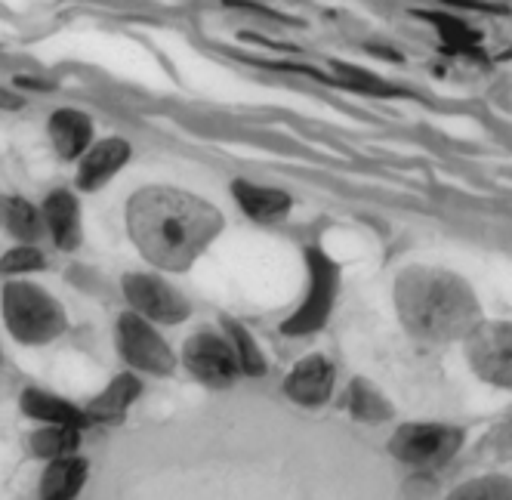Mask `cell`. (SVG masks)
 <instances>
[{"mask_svg": "<svg viewBox=\"0 0 512 500\" xmlns=\"http://www.w3.org/2000/svg\"><path fill=\"white\" fill-rule=\"evenodd\" d=\"M127 229L145 260L182 272L223 229V213L189 192L149 186L127 204Z\"/></svg>", "mask_w": 512, "mask_h": 500, "instance_id": "1", "label": "cell"}, {"mask_svg": "<svg viewBox=\"0 0 512 500\" xmlns=\"http://www.w3.org/2000/svg\"><path fill=\"white\" fill-rule=\"evenodd\" d=\"M395 306L405 328L423 340L448 343L482 325V309L469 281L435 266H411L395 281Z\"/></svg>", "mask_w": 512, "mask_h": 500, "instance_id": "2", "label": "cell"}, {"mask_svg": "<svg viewBox=\"0 0 512 500\" xmlns=\"http://www.w3.org/2000/svg\"><path fill=\"white\" fill-rule=\"evenodd\" d=\"M4 318L10 334L28 346L50 343L65 331L62 306L44 288L28 281H10L4 288Z\"/></svg>", "mask_w": 512, "mask_h": 500, "instance_id": "3", "label": "cell"}, {"mask_svg": "<svg viewBox=\"0 0 512 500\" xmlns=\"http://www.w3.org/2000/svg\"><path fill=\"white\" fill-rule=\"evenodd\" d=\"M306 266H309V297L303 300V306L290 315L281 331L290 334V337H306V334H315L327 315H331V306H334V297H337V284H340V269L331 257H324L318 247H306Z\"/></svg>", "mask_w": 512, "mask_h": 500, "instance_id": "4", "label": "cell"}, {"mask_svg": "<svg viewBox=\"0 0 512 500\" xmlns=\"http://www.w3.org/2000/svg\"><path fill=\"white\" fill-rule=\"evenodd\" d=\"M463 445V433L445 423H408L392 436L389 451L411 467H442Z\"/></svg>", "mask_w": 512, "mask_h": 500, "instance_id": "5", "label": "cell"}, {"mask_svg": "<svg viewBox=\"0 0 512 500\" xmlns=\"http://www.w3.org/2000/svg\"><path fill=\"white\" fill-rule=\"evenodd\" d=\"M466 355L479 377L512 389V321L479 325L466 337Z\"/></svg>", "mask_w": 512, "mask_h": 500, "instance_id": "6", "label": "cell"}, {"mask_svg": "<svg viewBox=\"0 0 512 500\" xmlns=\"http://www.w3.org/2000/svg\"><path fill=\"white\" fill-rule=\"evenodd\" d=\"M118 346L121 355L139 371L149 374H173L176 368V355L170 352V346L158 337V331L149 325L145 318H139L136 312H124L118 321Z\"/></svg>", "mask_w": 512, "mask_h": 500, "instance_id": "7", "label": "cell"}, {"mask_svg": "<svg viewBox=\"0 0 512 500\" xmlns=\"http://www.w3.org/2000/svg\"><path fill=\"white\" fill-rule=\"evenodd\" d=\"M182 362H186V368L198 380H204L210 386H229L241 371L235 346L226 343L223 337L207 334V331L186 340V346H182Z\"/></svg>", "mask_w": 512, "mask_h": 500, "instance_id": "8", "label": "cell"}, {"mask_svg": "<svg viewBox=\"0 0 512 500\" xmlns=\"http://www.w3.org/2000/svg\"><path fill=\"white\" fill-rule=\"evenodd\" d=\"M124 294L133 303L136 312L149 315L164 325H176V321L189 318V303L182 294H176L170 284L152 275H127L124 278Z\"/></svg>", "mask_w": 512, "mask_h": 500, "instance_id": "9", "label": "cell"}, {"mask_svg": "<svg viewBox=\"0 0 512 500\" xmlns=\"http://www.w3.org/2000/svg\"><path fill=\"white\" fill-rule=\"evenodd\" d=\"M331 389H334V365L321 359V355H309L303 359L294 371L287 374L284 380V392L297 405H324L331 399Z\"/></svg>", "mask_w": 512, "mask_h": 500, "instance_id": "10", "label": "cell"}, {"mask_svg": "<svg viewBox=\"0 0 512 500\" xmlns=\"http://www.w3.org/2000/svg\"><path fill=\"white\" fill-rule=\"evenodd\" d=\"M130 158V146L124 139H102L96 146L84 155L81 170H78V186L93 192L102 183H108L112 176L127 164Z\"/></svg>", "mask_w": 512, "mask_h": 500, "instance_id": "11", "label": "cell"}, {"mask_svg": "<svg viewBox=\"0 0 512 500\" xmlns=\"http://www.w3.org/2000/svg\"><path fill=\"white\" fill-rule=\"evenodd\" d=\"M232 195L238 198L241 210L250 213L253 220H263V223H278L290 213V195L281 189H263V186H253L247 180L232 183Z\"/></svg>", "mask_w": 512, "mask_h": 500, "instance_id": "12", "label": "cell"}, {"mask_svg": "<svg viewBox=\"0 0 512 500\" xmlns=\"http://www.w3.org/2000/svg\"><path fill=\"white\" fill-rule=\"evenodd\" d=\"M22 411L34 420H44L50 426H75V430H84L90 423L84 411H78L71 402L65 399H56L50 392H41V389H25L22 392Z\"/></svg>", "mask_w": 512, "mask_h": 500, "instance_id": "13", "label": "cell"}, {"mask_svg": "<svg viewBox=\"0 0 512 500\" xmlns=\"http://www.w3.org/2000/svg\"><path fill=\"white\" fill-rule=\"evenodd\" d=\"M44 217H47V226H50L59 247H65V250L78 247V241H81V210H78L75 195L53 192L44 204Z\"/></svg>", "mask_w": 512, "mask_h": 500, "instance_id": "14", "label": "cell"}, {"mask_svg": "<svg viewBox=\"0 0 512 500\" xmlns=\"http://www.w3.org/2000/svg\"><path fill=\"white\" fill-rule=\"evenodd\" d=\"M50 136H53V146L62 158H78L90 146L93 124L87 115H81L75 109H59L50 118Z\"/></svg>", "mask_w": 512, "mask_h": 500, "instance_id": "15", "label": "cell"}, {"mask_svg": "<svg viewBox=\"0 0 512 500\" xmlns=\"http://www.w3.org/2000/svg\"><path fill=\"white\" fill-rule=\"evenodd\" d=\"M87 479V460L81 457H59L53 460L44 479H41V497L44 500H75Z\"/></svg>", "mask_w": 512, "mask_h": 500, "instance_id": "16", "label": "cell"}, {"mask_svg": "<svg viewBox=\"0 0 512 500\" xmlns=\"http://www.w3.org/2000/svg\"><path fill=\"white\" fill-rule=\"evenodd\" d=\"M139 389L142 386H139V380L133 374L115 377L112 383H108V389L99 392V396L90 402V408L84 411L87 420H115V417H121L133 405V399L139 396Z\"/></svg>", "mask_w": 512, "mask_h": 500, "instance_id": "17", "label": "cell"}, {"mask_svg": "<svg viewBox=\"0 0 512 500\" xmlns=\"http://www.w3.org/2000/svg\"><path fill=\"white\" fill-rule=\"evenodd\" d=\"M420 16L438 28V34H442V41H445L448 50L463 53V56H475V53H479V41H482V38H479V31L469 28L463 19L451 16V13H420ZM479 56H482V53H479Z\"/></svg>", "mask_w": 512, "mask_h": 500, "instance_id": "18", "label": "cell"}, {"mask_svg": "<svg viewBox=\"0 0 512 500\" xmlns=\"http://www.w3.org/2000/svg\"><path fill=\"white\" fill-rule=\"evenodd\" d=\"M349 408H352L355 420H361V423H380V420L392 417V405L386 402V396L364 377H355L349 386Z\"/></svg>", "mask_w": 512, "mask_h": 500, "instance_id": "19", "label": "cell"}, {"mask_svg": "<svg viewBox=\"0 0 512 500\" xmlns=\"http://www.w3.org/2000/svg\"><path fill=\"white\" fill-rule=\"evenodd\" d=\"M78 442H81V430H75V426H44V430L31 436V451L38 457L59 460V457H71Z\"/></svg>", "mask_w": 512, "mask_h": 500, "instance_id": "20", "label": "cell"}, {"mask_svg": "<svg viewBox=\"0 0 512 500\" xmlns=\"http://www.w3.org/2000/svg\"><path fill=\"white\" fill-rule=\"evenodd\" d=\"M226 331L232 337V346H235V355H238V368L250 377H263L266 374V359L260 346L253 343V337L244 331V325H238V321L226 318Z\"/></svg>", "mask_w": 512, "mask_h": 500, "instance_id": "21", "label": "cell"}, {"mask_svg": "<svg viewBox=\"0 0 512 500\" xmlns=\"http://www.w3.org/2000/svg\"><path fill=\"white\" fill-rule=\"evenodd\" d=\"M448 500H512V479L506 476H482L472 479L448 494Z\"/></svg>", "mask_w": 512, "mask_h": 500, "instance_id": "22", "label": "cell"}, {"mask_svg": "<svg viewBox=\"0 0 512 500\" xmlns=\"http://www.w3.org/2000/svg\"><path fill=\"white\" fill-rule=\"evenodd\" d=\"M334 71L340 75L334 84H343V87H349V90H361V93H371V96H401V90H398V87L386 84L383 78L371 75V71H364V68L334 62Z\"/></svg>", "mask_w": 512, "mask_h": 500, "instance_id": "23", "label": "cell"}, {"mask_svg": "<svg viewBox=\"0 0 512 500\" xmlns=\"http://www.w3.org/2000/svg\"><path fill=\"white\" fill-rule=\"evenodd\" d=\"M7 226L19 241H38L41 238V217L25 198H13L7 207Z\"/></svg>", "mask_w": 512, "mask_h": 500, "instance_id": "24", "label": "cell"}, {"mask_svg": "<svg viewBox=\"0 0 512 500\" xmlns=\"http://www.w3.org/2000/svg\"><path fill=\"white\" fill-rule=\"evenodd\" d=\"M41 266H44V257H41V250H34V247H16V250H10V254H4V260H0V272H7V275L34 272Z\"/></svg>", "mask_w": 512, "mask_h": 500, "instance_id": "25", "label": "cell"}, {"mask_svg": "<svg viewBox=\"0 0 512 500\" xmlns=\"http://www.w3.org/2000/svg\"><path fill=\"white\" fill-rule=\"evenodd\" d=\"M19 105H22L19 96H10V93L0 90V109H19Z\"/></svg>", "mask_w": 512, "mask_h": 500, "instance_id": "26", "label": "cell"}]
</instances>
